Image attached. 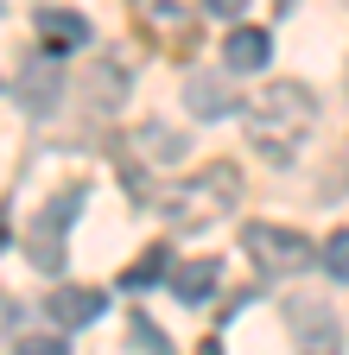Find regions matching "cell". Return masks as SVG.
<instances>
[{"instance_id": "1", "label": "cell", "mask_w": 349, "mask_h": 355, "mask_svg": "<svg viewBox=\"0 0 349 355\" xmlns=\"http://www.w3.org/2000/svg\"><path fill=\"white\" fill-rule=\"evenodd\" d=\"M241 127H248V140L267 153L273 165H292L298 146L312 140V127H318V96L305 83H267L260 96H248Z\"/></svg>"}, {"instance_id": "7", "label": "cell", "mask_w": 349, "mask_h": 355, "mask_svg": "<svg viewBox=\"0 0 349 355\" xmlns=\"http://www.w3.org/2000/svg\"><path fill=\"white\" fill-rule=\"evenodd\" d=\"M58 96H64V76H58L51 64H32V70H19V76H13V102H19V108H32V114H51V108H58Z\"/></svg>"}, {"instance_id": "15", "label": "cell", "mask_w": 349, "mask_h": 355, "mask_svg": "<svg viewBox=\"0 0 349 355\" xmlns=\"http://www.w3.org/2000/svg\"><path fill=\"white\" fill-rule=\"evenodd\" d=\"M318 260H324V273H330V279H349V229H337V235L318 248Z\"/></svg>"}, {"instance_id": "3", "label": "cell", "mask_w": 349, "mask_h": 355, "mask_svg": "<svg viewBox=\"0 0 349 355\" xmlns=\"http://www.w3.org/2000/svg\"><path fill=\"white\" fill-rule=\"evenodd\" d=\"M241 248H248V260H254L267 279L305 273V266L318 260V248L305 241L298 229H280V222H248V229H241Z\"/></svg>"}, {"instance_id": "4", "label": "cell", "mask_w": 349, "mask_h": 355, "mask_svg": "<svg viewBox=\"0 0 349 355\" xmlns=\"http://www.w3.org/2000/svg\"><path fill=\"white\" fill-rule=\"evenodd\" d=\"M286 324H292V343L305 355H337L343 349V324L330 298H286Z\"/></svg>"}, {"instance_id": "12", "label": "cell", "mask_w": 349, "mask_h": 355, "mask_svg": "<svg viewBox=\"0 0 349 355\" xmlns=\"http://www.w3.org/2000/svg\"><path fill=\"white\" fill-rule=\"evenodd\" d=\"M140 19H146L165 44H178V38H185V7H171V0H140Z\"/></svg>"}, {"instance_id": "14", "label": "cell", "mask_w": 349, "mask_h": 355, "mask_svg": "<svg viewBox=\"0 0 349 355\" xmlns=\"http://www.w3.org/2000/svg\"><path fill=\"white\" fill-rule=\"evenodd\" d=\"M140 153H146L153 165H165V159H178V153H185V140H171L165 127H140Z\"/></svg>"}, {"instance_id": "5", "label": "cell", "mask_w": 349, "mask_h": 355, "mask_svg": "<svg viewBox=\"0 0 349 355\" xmlns=\"http://www.w3.org/2000/svg\"><path fill=\"white\" fill-rule=\"evenodd\" d=\"M32 32H38V44H45L51 58L76 51V44H90V19L70 13V7H38V13H32Z\"/></svg>"}, {"instance_id": "2", "label": "cell", "mask_w": 349, "mask_h": 355, "mask_svg": "<svg viewBox=\"0 0 349 355\" xmlns=\"http://www.w3.org/2000/svg\"><path fill=\"white\" fill-rule=\"evenodd\" d=\"M235 203H241V171H235L229 159H216V165L191 171L185 184L171 191V203H165V222H171L178 235H197V229H210V222H223Z\"/></svg>"}, {"instance_id": "9", "label": "cell", "mask_w": 349, "mask_h": 355, "mask_svg": "<svg viewBox=\"0 0 349 355\" xmlns=\"http://www.w3.org/2000/svg\"><path fill=\"white\" fill-rule=\"evenodd\" d=\"M108 311V298L96 292V286H64V292H51V318L64 324V330H83V324H96Z\"/></svg>"}, {"instance_id": "16", "label": "cell", "mask_w": 349, "mask_h": 355, "mask_svg": "<svg viewBox=\"0 0 349 355\" xmlns=\"http://www.w3.org/2000/svg\"><path fill=\"white\" fill-rule=\"evenodd\" d=\"M127 336L140 343V355H171V343H165V336H159V330L140 318V311H127Z\"/></svg>"}, {"instance_id": "8", "label": "cell", "mask_w": 349, "mask_h": 355, "mask_svg": "<svg viewBox=\"0 0 349 355\" xmlns=\"http://www.w3.org/2000/svg\"><path fill=\"white\" fill-rule=\"evenodd\" d=\"M267 58H273V38L260 26H235L223 38V70H267Z\"/></svg>"}, {"instance_id": "11", "label": "cell", "mask_w": 349, "mask_h": 355, "mask_svg": "<svg viewBox=\"0 0 349 355\" xmlns=\"http://www.w3.org/2000/svg\"><path fill=\"white\" fill-rule=\"evenodd\" d=\"M185 102H191V114H203V121H216V114L235 108V96H229L216 76H191V83H185Z\"/></svg>"}, {"instance_id": "6", "label": "cell", "mask_w": 349, "mask_h": 355, "mask_svg": "<svg viewBox=\"0 0 349 355\" xmlns=\"http://www.w3.org/2000/svg\"><path fill=\"white\" fill-rule=\"evenodd\" d=\"M76 203H83V197L70 191V197H58L45 216H38V229H32V241H26V248H32V266H45V273H58V266H64V248H58V235H64V222L76 216Z\"/></svg>"}, {"instance_id": "10", "label": "cell", "mask_w": 349, "mask_h": 355, "mask_svg": "<svg viewBox=\"0 0 349 355\" xmlns=\"http://www.w3.org/2000/svg\"><path fill=\"white\" fill-rule=\"evenodd\" d=\"M216 273H223L216 260H191V266H178V273H171V298H178V304H203V298L216 292Z\"/></svg>"}, {"instance_id": "19", "label": "cell", "mask_w": 349, "mask_h": 355, "mask_svg": "<svg viewBox=\"0 0 349 355\" xmlns=\"http://www.w3.org/2000/svg\"><path fill=\"white\" fill-rule=\"evenodd\" d=\"M197 355H223V343H197Z\"/></svg>"}, {"instance_id": "13", "label": "cell", "mask_w": 349, "mask_h": 355, "mask_svg": "<svg viewBox=\"0 0 349 355\" xmlns=\"http://www.w3.org/2000/svg\"><path fill=\"white\" fill-rule=\"evenodd\" d=\"M159 273H165V248H146V254H140V260L121 273V286H127V292H140V286H153Z\"/></svg>"}, {"instance_id": "18", "label": "cell", "mask_w": 349, "mask_h": 355, "mask_svg": "<svg viewBox=\"0 0 349 355\" xmlns=\"http://www.w3.org/2000/svg\"><path fill=\"white\" fill-rule=\"evenodd\" d=\"M203 7H210V13H216V19H235V13H241V7H248V0H203Z\"/></svg>"}, {"instance_id": "17", "label": "cell", "mask_w": 349, "mask_h": 355, "mask_svg": "<svg viewBox=\"0 0 349 355\" xmlns=\"http://www.w3.org/2000/svg\"><path fill=\"white\" fill-rule=\"evenodd\" d=\"M13 355H70L58 336H13Z\"/></svg>"}]
</instances>
